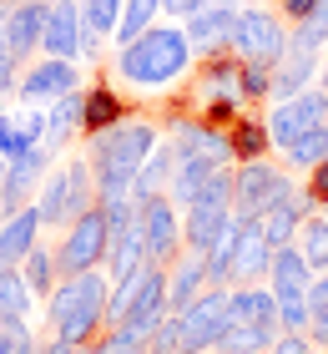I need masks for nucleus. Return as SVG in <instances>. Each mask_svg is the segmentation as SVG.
I'll use <instances>...</instances> for the list:
<instances>
[{
    "mask_svg": "<svg viewBox=\"0 0 328 354\" xmlns=\"http://www.w3.org/2000/svg\"><path fill=\"white\" fill-rule=\"evenodd\" d=\"M192 41H187V30L182 26H172V21H157V26H146L137 41H126L117 46V82L131 86V91H167L177 82H187V71L197 66L192 61Z\"/></svg>",
    "mask_w": 328,
    "mask_h": 354,
    "instance_id": "nucleus-1",
    "label": "nucleus"
},
{
    "mask_svg": "<svg viewBox=\"0 0 328 354\" xmlns=\"http://www.w3.org/2000/svg\"><path fill=\"white\" fill-rule=\"evenodd\" d=\"M162 142V127L146 117H126L106 132L86 137V162L96 172V198H111V192H131L142 162L152 157V147Z\"/></svg>",
    "mask_w": 328,
    "mask_h": 354,
    "instance_id": "nucleus-2",
    "label": "nucleus"
},
{
    "mask_svg": "<svg viewBox=\"0 0 328 354\" xmlns=\"http://www.w3.org/2000/svg\"><path fill=\"white\" fill-rule=\"evenodd\" d=\"M106 294H111V279L102 268L66 273L51 294H46V324H51V334L66 344L102 339L106 334Z\"/></svg>",
    "mask_w": 328,
    "mask_h": 354,
    "instance_id": "nucleus-3",
    "label": "nucleus"
},
{
    "mask_svg": "<svg viewBox=\"0 0 328 354\" xmlns=\"http://www.w3.org/2000/svg\"><path fill=\"white\" fill-rule=\"evenodd\" d=\"M303 183H293L288 172H278L268 157L258 162H233V218H262L268 207L298 198Z\"/></svg>",
    "mask_w": 328,
    "mask_h": 354,
    "instance_id": "nucleus-4",
    "label": "nucleus"
},
{
    "mask_svg": "<svg viewBox=\"0 0 328 354\" xmlns=\"http://www.w3.org/2000/svg\"><path fill=\"white\" fill-rule=\"evenodd\" d=\"M227 51L238 61H262V66H278L288 56V26L278 10L262 6H242L233 21V36H227Z\"/></svg>",
    "mask_w": 328,
    "mask_h": 354,
    "instance_id": "nucleus-5",
    "label": "nucleus"
},
{
    "mask_svg": "<svg viewBox=\"0 0 328 354\" xmlns=\"http://www.w3.org/2000/svg\"><path fill=\"white\" fill-rule=\"evenodd\" d=\"M106 243H111V228H106L102 207H91V213H81L76 223H66V238L56 243V268H61V279H66V273L102 268V263H106Z\"/></svg>",
    "mask_w": 328,
    "mask_h": 354,
    "instance_id": "nucleus-6",
    "label": "nucleus"
},
{
    "mask_svg": "<svg viewBox=\"0 0 328 354\" xmlns=\"http://www.w3.org/2000/svg\"><path fill=\"white\" fill-rule=\"evenodd\" d=\"M137 233H142V243H146V259L162 263V268H172L177 263V253H182V207H177L172 198H152V203H142L137 207Z\"/></svg>",
    "mask_w": 328,
    "mask_h": 354,
    "instance_id": "nucleus-7",
    "label": "nucleus"
},
{
    "mask_svg": "<svg viewBox=\"0 0 328 354\" xmlns=\"http://www.w3.org/2000/svg\"><path fill=\"white\" fill-rule=\"evenodd\" d=\"M328 122V91L323 86H308L288 102H278L268 111V137H273V152H288L308 127H323Z\"/></svg>",
    "mask_w": 328,
    "mask_h": 354,
    "instance_id": "nucleus-8",
    "label": "nucleus"
},
{
    "mask_svg": "<svg viewBox=\"0 0 328 354\" xmlns=\"http://www.w3.org/2000/svg\"><path fill=\"white\" fill-rule=\"evenodd\" d=\"M66 91H81V71H76V61H61V56H36L15 76V96L26 106H51Z\"/></svg>",
    "mask_w": 328,
    "mask_h": 354,
    "instance_id": "nucleus-9",
    "label": "nucleus"
},
{
    "mask_svg": "<svg viewBox=\"0 0 328 354\" xmlns=\"http://www.w3.org/2000/svg\"><path fill=\"white\" fill-rule=\"evenodd\" d=\"M238 10H242V0H197V6L182 15V30H187L192 51H197V56L227 51V36H233Z\"/></svg>",
    "mask_w": 328,
    "mask_h": 354,
    "instance_id": "nucleus-10",
    "label": "nucleus"
},
{
    "mask_svg": "<svg viewBox=\"0 0 328 354\" xmlns=\"http://www.w3.org/2000/svg\"><path fill=\"white\" fill-rule=\"evenodd\" d=\"M177 319H182V349H212L222 339L227 319H233V309H227V288L207 283L202 294L192 299V309H182Z\"/></svg>",
    "mask_w": 328,
    "mask_h": 354,
    "instance_id": "nucleus-11",
    "label": "nucleus"
},
{
    "mask_svg": "<svg viewBox=\"0 0 328 354\" xmlns=\"http://www.w3.org/2000/svg\"><path fill=\"white\" fill-rule=\"evenodd\" d=\"M51 162H56V152L46 147V142H36L30 152H21V157H15V162L6 167V187H0V218L21 213V207L30 203V192H36V187L46 183Z\"/></svg>",
    "mask_w": 328,
    "mask_h": 354,
    "instance_id": "nucleus-12",
    "label": "nucleus"
},
{
    "mask_svg": "<svg viewBox=\"0 0 328 354\" xmlns=\"http://www.w3.org/2000/svg\"><path fill=\"white\" fill-rule=\"evenodd\" d=\"M273 243L262 233V218H238V253H233V283H258L268 279Z\"/></svg>",
    "mask_w": 328,
    "mask_h": 354,
    "instance_id": "nucleus-13",
    "label": "nucleus"
},
{
    "mask_svg": "<svg viewBox=\"0 0 328 354\" xmlns=\"http://www.w3.org/2000/svg\"><path fill=\"white\" fill-rule=\"evenodd\" d=\"M41 207L36 203H26L21 213H10V218H0V268H21L26 263V253L41 243Z\"/></svg>",
    "mask_w": 328,
    "mask_h": 354,
    "instance_id": "nucleus-14",
    "label": "nucleus"
},
{
    "mask_svg": "<svg viewBox=\"0 0 328 354\" xmlns=\"http://www.w3.org/2000/svg\"><path fill=\"white\" fill-rule=\"evenodd\" d=\"M41 56H61V61L81 56V0H51L46 36H41Z\"/></svg>",
    "mask_w": 328,
    "mask_h": 354,
    "instance_id": "nucleus-15",
    "label": "nucleus"
},
{
    "mask_svg": "<svg viewBox=\"0 0 328 354\" xmlns=\"http://www.w3.org/2000/svg\"><path fill=\"white\" fill-rule=\"evenodd\" d=\"M207 288V259L202 253H177V263L167 268V314H182L192 309V299Z\"/></svg>",
    "mask_w": 328,
    "mask_h": 354,
    "instance_id": "nucleus-16",
    "label": "nucleus"
},
{
    "mask_svg": "<svg viewBox=\"0 0 328 354\" xmlns=\"http://www.w3.org/2000/svg\"><path fill=\"white\" fill-rule=\"evenodd\" d=\"M126 122V96L111 86V82H91L81 91V132H106V127Z\"/></svg>",
    "mask_w": 328,
    "mask_h": 354,
    "instance_id": "nucleus-17",
    "label": "nucleus"
},
{
    "mask_svg": "<svg viewBox=\"0 0 328 354\" xmlns=\"http://www.w3.org/2000/svg\"><path fill=\"white\" fill-rule=\"evenodd\" d=\"M46 15H51V0H26V6H15V10H10V56H15V61L41 56Z\"/></svg>",
    "mask_w": 328,
    "mask_h": 354,
    "instance_id": "nucleus-18",
    "label": "nucleus"
},
{
    "mask_svg": "<svg viewBox=\"0 0 328 354\" xmlns=\"http://www.w3.org/2000/svg\"><path fill=\"white\" fill-rule=\"evenodd\" d=\"M233 223V207H207V203H192V207H182V243L192 248V253H212V243L222 238V228Z\"/></svg>",
    "mask_w": 328,
    "mask_h": 354,
    "instance_id": "nucleus-19",
    "label": "nucleus"
},
{
    "mask_svg": "<svg viewBox=\"0 0 328 354\" xmlns=\"http://www.w3.org/2000/svg\"><path fill=\"white\" fill-rule=\"evenodd\" d=\"M313 213H318V203L298 187V198H288V203H278V207H268V213H262V233H268V243H273V248L298 243V228H303V223L313 218Z\"/></svg>",
    "mask_w": 328,
    "mask_h": 354,
    "instance_id": "nucleus-20",
    "label": "nucleus"
},
{
    "mask_svg": "<svg viewBox=\"0 0 328 354\" xmlns=\"http://www.w3.org/2000/svg\"><path fill=\"white\" fill-rule=\"evenodd\" d=\"M227 309H233V319H248V324L283 329L278 324V294L268 283H233L227 288Z\"/></svg>",
    "mask_w": 328,
    "mask_h": 354,
    "instance_id": "nucleus-21",
    "label": "nucleus"
},
{
    "mask_svg": "<svg viewBox=\"0 0 328 354\" xmlns=\"http://www.w3.org/2000/svg\"><path fill=\"white\" fill-rule=\"evenodd\" d=\"M172 172H177V152H172V142H157L152 157H146L142 172H137V183H131V198H137V207H142V203H152V198H167Z\"/></svg>",
    "mask_w": 328,
    "mask_h": 354,
    "instance_id": "nucleus-22",
    "label": "nucleus"
},
{
    "mask_svg": "<svg viewBox=\"0 0 328 354\" xmlns=\"http://www.w3.org/2000/svg\"><path fill=\"white\" fill-rule=\"evenodd\" d=\"M308 283H313V268H308L303 248L298 243L273 248V263H268V288L273 294H308Z\"/></svg>",
    "mask_w": 328,
    "mask_h": 354,
    "instance_id": "nucleus-23",
    "label": "nucleus"
},
{
    "mask_svg": "<svg viewBox=\"0 0 328 354\" xmlns=\"http://www.w3.org/2000/svg\"><path fill=\"white\" fill-rule=\"evenodd\" d=\"M318 66H323V56H283L273 66V102H288V96H298L308 86H318Z\"/></svg>",
    "mask_w": 328,
    "mask_h": 354,
    "instance_id": "nucleus-24",
    "label": "nucleus"
},
{
    "mask_svg": "<svg viewBox=\"0 0 328 354\" xmlns=\"http://www.w3.org/2000/svg\"><path fill=\"white\" fill-rule=\"evenodd\" d=\"M76 132H81V91H66V96H56V102L46 106V137L41 142L51 152H61Z\"/></svg>",
    "mask_w": 328,
    "mask_h": 354,
    "instance_id": "nucleus-25",
    "label": "nucleus"
},
{
    "mask_svg": "<svg viewBox=\"0 0 328 354\" xmlns=\"http://www.w3.org/2000/svg\"><path fill=\"white\" fill-rule=\"evenodd\" d=\"M283 329H262V324H248V319H227V329H222V339L212 344V354H262V349H273V339Z\"/></svg>",
    "mask_w": 328,
    "mask_h": 354,
    "instance_id": "nucleus-26",
    "label": "nucleus"
},
{
    "mask_svg": "<svg viewBox=\"0 0 328 354\" xmlns=\"http://www.w3.org/2000/svg\"><path fill=\"white\" fill-rule=\"evenodd\" d=\"M218 172V162H212L207 152H197V157H177V172H172V187H167V198L177 207H192V198L202 192V183Z\"/></svg>",
    "mask_w": 328,
    "mask_h": 354,
    "instance_id": "nucleus-27",
    "label": "nucleus"
},
{
    "mask_svg": "<svg viewBox=\"0 0 328 354\" xmlns=\"http://www.w3.org/2000/svg\"><path fill=\"white\" fill-rule=\"evenodd\" d=\"M142 263H152L146 259V243H142V233L137 228H126V233H111V243H106V279L117 283V279H126V273H137Z\"/></svg>",
    "mask_w": 328,
    "mask_h": 354,
    "instance_id": "nucleus-28",
    "label": "nucleus"
},
{
    "mask_svg": "<svg viewBox=\"0 0 328 354\" xmlns=\"http://www.w3.org/2000/svg\"><path fill=\"white\" fill-rule=\"evenodd\" d=\"M36 207H41V223L46 228H66L71 223V183H66V167L51 172L36 192Z\"/></svg>",
    "mask_w": 328,
    "mask_h": 354,
    "instance_id": "nucleus-29",
    "label": "nucleus"
},
{
    "mask_svg": "<svg viewBox=\"0 0 328 354\" xmlns=\"http://www.w3.org/2000/svg\"><path fill=\"white\" fill-rule=\"evenodd\" d=\"M323 46H328V0H318L313 15L288 30V51L293 56H323Z\"/></svg>",
    "mask_w": 328,
    "mask_h": 354,
    "instance_id": "nucleus-30",
    "label": "nucleus"
},
{
    "mask_svg": "<svg viewBox=\"0 0 328 354\" xmlns=\"http://www.w3.org/2000/svg\"><path fill=\"white\" fill-rule=\"evenodd\" d=\"M233 157L238 162H258V157H268L273 152V137H268V122H253V117H238L233 132Z\"/></svg>",
    "mask_w": 328,
    "mask_h": 354,
    "instance_id": "nucleus-31",
    "label": "nucleus"
},
{
    "mask_svg": "<svg viewBox=\"0 0 328 354\" xmlns=\"http://www.w3.org/2000/svg\"><path fill=\"white\" fill-rule=\"evenodd\" d=\"M21 273H26V283H30V294L36 299H46L51 288L61 283V268H56V248H30L26 253V263H21Z\"/></svg>",
    "mask_w": 328,
    "mask_h": 354,
    "instance_id": "nucleus-32",
    "label": "nucleus"
},
{
    "mask_svg": "<svg viewBox=\"0 0 328 354\" xmlns=\"http://www.w3.org/2000/svg\"><path fill=\"white\" fill-rule=\"evenodd\" d=\"M162 21V0H122V26H117V46H126V41H137L146 26H157Z\"/></svg>",
    "mask_w": 328,
    "mask_h": 354,
    "instance_id": "nucleus-33",
    "label": "nucleus"
},
{
    "mask_svg": "<svg viewBox=\"0 0 328 354\" xmlns=\"http://www.w3.org/2000/svg\"><path fill=\"white\" fill-rule=\"evenodd\" d=\"M30 283L21 268H0V319H26L30 314Z\"/></svg>",
    "mask_w": 328,
    "mask_h": 354,
    "instance_id": "nucleus-34",
    "label": "nucleus"
},
{
    "mask_svg": "<svg viewBox=\"0 0 328 354\" xmlns=\"http://www.w3.org/2000/svg\"><path fill=\"white\" fill-rule=\"evenodd\" d=\"M323 157H328V122H323V127H308V132L283 152V162L298 167V172H308V167H318Z\"/></svg>",
    "mask_w": 328,
    "mask_h": 354,
    "instance_id": "nucleus-35",
    "label": "nucleus"
},
{
    "mask_svg": "<svg viewBox=\"0 0 328 354\" xmlns=\"http://www.w3.org/2000/svg\"><path fill=\"white\" fill-rule=\"evenodd\" d=\"M298 248H303V259H308V268H313V273L328 268V218H323V213H313V218L298 228Z\"/></svg>",
    "mask_w": 328,
    "mask_h": 354,
    "instance_id": "nucleus-36",
    "label": "nucleus"
},
{
    "mask_svg": "<svg viewBox=\"0 0 328 354\" xmlns=\"http://www.w3.org/2000/svg\"><path fill=\"white\" fill-rule=\"evenodd\" d=\"M81 26L96 30L102 41H111L122 26V0H81Z\"/></svg>",
    "mask_w": 328,
    "mask_h": 354,
    "instance_id": "nucleus-37",
    "label": "nucleus"
},
{
    "mask_svg": "<svg viewBox=\"0 0 328 354\" xmlns=\"http://www.w3.org/2000/svg\"><path fill=\"white\" fill-rule=\"evenodd\" d=\"M238 96H242V106H248V102H268V96H273V66L242 61V66H238Z\"/></svg>",
    "mask_w": 328,
    "mask_h": 354,
    "instance_id": "nucleus-38",
    "label": "nucleus"
},
{
    "mask_svg": "<svg viewBox=\"0 0 328 354\" xmlns=\"http://www.w3.org/2000/svg\"><path fill=\"white\" fill-rule=\"evenodd\" d=\"M30 147H36V137L26 132V122L6 111V117H0V157H6V162H15V157L30 152Z\"/></svg>",
    "mask_w": 328,
    "mask_h": 354,
    "instance_id": "nucleus-39",
    "label": "nucleus"
},
{
    "mask_svg": "<svg viewBox=\"0 0 328 354\" xmlns=\"http://www.w3.org/2000/svg\"><path fill=\"white\" fill-rule=\"evenodd\" d=\"M146 354H182V319L167 314L162 324L146 334Z\"/></svg>",
    "mask_w": 328,
    "mask_h": 354,
    "instance_id": "nucleus-40",
    "label": "nucleus"
},
{
    "mask_svg": "<svg viewBox=\"0 0 328 354\" xmlns=\"http://www.w3.org/2000/svg\"><path fill=\"white\" fill-rule=\"evenodd\" d=\"M192 203H207V207H233V167H218L202 183V192H197Z\"/></svg>",
    "mask_w": 328,
    "mask_h": 354,
    "instance_id": "nucleus-41",
    "label": "nucleus"
},
{
    "mask_svg": "<svg viewBox=\"0 0 328 354\" xmlns=\"http://www.w3.org/2000/svg\"><path fill=\"white\" fill-rule=\"evenodd\" d=\"M308 319H313L308 294H278V324H283V329H303L308 334Z\"/></svg>",
    "mask_w": 328,
    "mask_h": 354,
    "instance_id": "nucleus-42",
    "label": "nucleus"
},
{
    "mask_svg": "<svg viewBox=\"0 0 328 354\" xmlns=\"http://www.w3.org/2000/svg\"><path fill=\"white\" fill-rule=\"evenodd\" d=\"M273 354H318V344L308 339L303 329H283V334L273 339Z\"/></svg>",
    "mask_w": 328,
    "mask_h": 354,
    "instance_id": "nucleus-43",
    "label": "nucleus"
},
{
    "mask_svg": "<svg viewBox=\"0 0 328 354\" xmlns=\"http://www.w3.org/2000/svg\"><path fill=\"white\" fill-rule=\"evenodd\" d=\"M21 344H30L26 319H0V354H15Z\"/></svg>",
    "mask_w": 328,
    "mask_h": 354,
    "instance_id": "nucleus-44",
    "label": "nucleus"
},
{
    "mask_svg": "<svg viewBox=\"0 0 328 354\" xmlns=\"http://www.w3.org/2000/svg\"><path fill=\"white\" fill-rule=\"evenodd\" d=\"M303 192H308V198H313L318 207L328 203V157H323L318 167H308V183H303Z\"/></svg>",
    "mask_w": 328,
    "mask_h": 354,
    "instance_id": "nucleus-45",
    "label": "nucleus"
},
{
    "mask_svg": "<svg viewBox=\"0 0 328 354\" xmlns=\"http://www.w3.org/2000/svg\"><path fill=\"white\" fill-rule=\"evenodd\" d=\"M313 6H318V0H278V15L298 26V21H308V15H313Z\"/></svg>",
    "mask_w": 328,
    "mask_h": 354,
    "instance_id": "nucleus-46",
    "label": "nucleus"
},
{
    "mask_svg": "<svg viewBox=\"0 0 328 354\" xmlns=\"http://www.w3.org/2000/svg\"><path fill=\"white\" fill-rule=\"evenodd\" d=\"M308 309H313V314H323V309H328V268H323V273H313V283H308Z\"/></svg>",
    "mask_w": 328,
    "mask_h": 354,
    "instance_id": "nucleus-47",
    "label": "nucleus"
},
{
    "mask_svg": "<svg viewBox=\"0 0 328 354\" xmlns=\"http://www.w3.org/2000/svg\"><path fill=\"white\" fill-rule=\"evenodd\" d=\"M15 66H21V61H15L10 51H0V91H6V96H15V76H21Z\"/></svg>",
    "mask_w": 328,
    "mask_h": 354,
    "instance_id": "nucleus-48",
    "label": "nucleus"
},
{
    "mask_svg": "<svg viewBox=\"0 0 328 354\" xmlns=\"http://www.w3.org/2000/svg\"><path fill=\"white\" fill-rule=\"evenodd\" d=\"M308 339H313L318 349H328V309H323V314H313V319H308Z\"/></svg>",
    "mask_w": 328,
    "mask_h": 354,
    "instance_id": "nucleus-49",
    "label": "nucleus"
},
{
    "mask_svg": "<svg viewBox=\"0 0 328 354\" xmlns=\"http://www.w3.org/2000/svg\"><path fill=\"white\" fill-rule=\"evenodd\" d=\"M197 0H162V21H182Z\"/></svg>",
    "mask_w": 328,
    "mask_h": 354,
    "instance_id": "nucleus-50",
    "label": "nucleus"
},
{
    "mask_svg": "<svg viewBox=\"0 0 328 354\" xmlns=\"http://www.w3.org/2000/svg\"><path fill=\"white\" fill-rule=\"evenodd\" d=\"M36 354H81V344H66V339H46V344H36Z\"/></svg>",
    "mask_w": 328,
    "mask_h": 354,
    "instance_id": "nucleus-51",
    "label": "nucleus"
},
{
    "mask_svg": "<svg viewBox=\"0 0 328 354\" xmlns=\"http://www.w3.org/2000/svg\"><path fill=\"white\" fill-rule=\"evenodd\" d=\"M0 51H10V6L0 0Z\"/></svg>",
    "mask_w": 328,
    "mask_h": 354,
    "instance_id": "nucleus-52",
    "label": "nucleus"
},
{
    "mask_svg": "<svg viewBox=\"0 0 328 354\" xmlns=\"http://www.w3.org/2000/svg\"><path fill=\"white\" fill-rule=\"evenodd\" d=\"M318 86L328 91V56H323V66H318Z\"/></svg>",
    "mask_w": 328,
    "mask_h": 354,
    "instance_id": "nucleus-53",
    "label": "nucleus"
},
{
    "mask_svg": "<svg viewBox=\"0 0 328 354\" xmlns=\"http://www.w3.org/2000/svg\"><path fill=\"white\" fill-rule=\"evenodd\" d=\"M15 354H36V339H30V344H21V349H15Z\"/></svg>",
    "mask_w": 328,
    "mask_h": 354,
    "instance_id": "nucleus-54",
    "label": "nucleus"
},
{
    "mask_svg": "<svg viewBox=\"0 0 328 354\" xmlns=\"http://www.w3.org/2000/svg\"><path fill=\"white\" fill-rule=\"evenodd\" d=\"M6 167H10V162H6V157H0V187H6Z\"/></svg>",
    "mask_w": 328,
    "mask_h": 354,
    "instance_id": "nucleus-55",
    "label": "nucleus"
},
{
    "mask_svg": "<svg viewBox=\"0 0 328 354\" xmlns=\"http://www.w3.org/2000/svg\"><path fill=\"white\" fill-rule=\"evenodd\" d=\"M6 111H10V106H6V91H0V117H6Z\"/></svg>",
    "mask_w": 328,
    "mask_h": 354,
    "instance_id": "nucleus-56",
    "label": "nucleus"
},
{
    "mask_svg": "<svg viewBox=\"0 0 328 354\" xmlns=\"http://www.w3.org/2000/svg\"><path fill=\"white\" fill-rule=\"evenodd\" d=\"M182 354H212V349H182Z\"/></svg>",
    "mask_w": 328,
    "mask_h": 354,
    "instance_id": "nucleus-57",
    "label": "nucleus"
},
{
    "mask_svg": "<svg viewBox=\"0 0 328 354\" xmlns=\"http://www.w3.org/2000/svg\"><path fill=\"white\" fill-rule=\"evenodd\" d=\"M318 213H323V218H328V203H323V207H318Z\"/></svg>",
    "mask_w": 328,
    "mask_h": 354,
    "instance_id": "nucleus-58",
    "label": "nucleus"
},
{
    "mask_svg": "<svg viewBox=\"0 0 328 354\" xmlns=\"http://www.w3.org/2000/svg\"><path fill=\"white\" fill-rule=\"evenodd\" d=\"M262 354H273V349H262Z\"/></svg>",
    "mask_w": 328,
    "mask_h": 354,
    "instance_id": "nucleus-59",
    "label": "nucleus"
}]
</instances>
